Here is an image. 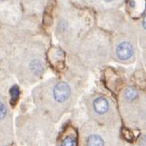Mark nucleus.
Returning <instances> with one entry per match:
<instances>
[{
  "instance_id": "1",
  "label": "nucleus",
  "mask_w": 146,
  "mask_h": 146,
  "mask_svg": "<svg viewBox=\"0 0 146 146\" xmlns=\"http://www.w3.org/2000/svg\"><path fill=\"white\" fill-rule=\"evenodd\" d=\"M70 94H71L70 86L64 82L58 83L54 88V97L58 103H64V101H66Z\"/></svg>"
},
{
  "instance_id": "2",
  "label": "nucleus",
  "mask_w": 146,
  "mask_h": 146,
  "mask_svg": "<svg viewBox=\"0 0 146 146\" xmlns=\"http://www.w3.org/2000/svg\"><path fill=\"white\" fill-rule=\"evenodd\" d=\"M133 49L132 44L127 42L121 43L120 44H118V46L116 48L117 56L122 60L129 59L133 55Z\"/></svg>"
},
{
  "instance_id": "3",
  "label": "nucleus",
  "mask_w": 146,
  "mask_h": 146,
  "mask_svg": "<svg viewBox=\"0 0 146 146\" xmlns=\"http://www.w3.org/2000/svg\"><path fill=\"white\" fill-rule=\"evenodd\" d=\"M109 108L108 101L104 97H98L94 102V109L99 114H103L106 113Z\"/></svg>"
},
{
  "instance_id": "4",
  "label": "nucleus",
  "mask_w": 146,
  "mask_h": 146,
  "mask_svg": "<svg viewBox=\"0 0 146 146\" xmlns=\"http://www.w3.org/2000/svg\"><path fill=\"white\" fill-rule=\"evenodd\" d=\"M87 146H104V141L99 135H91L87 140Z\"/></svg>"
},
{
  "instance_id": "5",
  "label": "nucleus",
  "mask_w": 146,
  "mask_h": 146,
  "mask_svg": "<svg viewBox=\"0 0 146 146\" xmlns=\"http://www.w3.org/2000/svg\"><path fill=\"white\" fill-rule=\"evenodd\" d=\"M137 96V92L133 89H127L124 93V97L127 101H133L136 98Z\"/></svg>"
},
{
  "instance_id": "6",
  "label": "nucleus",
  "mask_w": 146,
  "mask_h": 146,
  "mask_svg": "<svg viewBox=\"0 0 146 146\" xmlns=\"http://www.w3.org/2000/svg\"><path fill=\"white\" fill-rule=\"evenodd\" d=\"M31 69L34 73H40L42 71V64L39 61H34L31 64Z\"/></svg>"
},
{
  "instance_id": "7",
  "label": "nucleus",
  "mask_w": 146,
  "mask_h": 146,
  "mask_svg": "<svg viewBox=\"0 0 146 146\" xmlns=\"http://www.w3.org/2000/svg\"><path fill=\"white\" fill-rule=\"evenodd\" d=\"M75 139L69 136L62 141V146H75Z\"/></svg>"
},
{
  "instance_id": "8",
  "label": "nucleus",
  "mask_w": 146,
  "mask_h": 146,
  "mask_svg": "<svg viewBox=\"0 0 146 146\" xmlns=\"http://www.w3.org/2000/svg\"><path fill=\"white\" fill-rule=\"evenodd\" d=\"M10 94H11V95H12V100H13V101H16V100L18 98V95H19V94H20L18 87H17V86H14V87H12L11 90H10Z\"/></svg>"
},
{
  "instance_id": "9",
  "label": "nucleus",
  "mask_w": 146,
  "mask_h": 146,
  "mask_svg": "<svg viewBox=\"0 0 146 146\" xmlns=\"http://www.w3.org/2000/svg\"><path fill=\"white\" fill-rule=\"evenodd\" d=\"M7 113V110L6 105L0 102V121L6 117Z\"/></svg>"
},
{
  "instance_id": "10",
  "label": "nucleus",
  "mask_w": 146,
  "mask_h": 146,
  "mask_svg": "<svg viewBox=\"0 0 146 146\" xmlns=\"http://www.w3.org/2000/svg\"><path fill=\"white\" fill-rule=\"evenodd\" d=\"M105 1H108V2H110V1H113V0H105Z\"/></svg>"
}]
</instances>
